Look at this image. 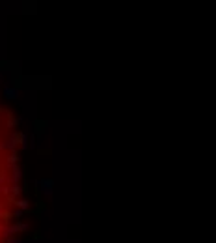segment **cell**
Returning a JSON list of instances; mask_svg holds the SVG:
<instances>
[{
  "instance_id": "cell-1",
  "label": "cell",
  "mask_w": 216,
  "mask_h": 243,
  "mask_svg": "<svg viewBox=\"0 0 216 243\" xmlns=\"http://www.w3.org/2000/svg\"><path fill=\"white\" fill-rule=\"evenodd\" d=\"M37 187H39V191H41V193H43L45 197H50V195H52V187H54V182H52L50 178H43V180H39Z\"/></svg>"
},
{
  "instance_id": "cell-2",
  "label": "cell",
  "mask_w": 216,
  "mask_h": 243,
  "mask_svg": "<svg viewBox=\"0 0 216 243\" xmlns=\"http://www.w3.org/2000/svg\"><path fill=\"white\" fill-rule=\"evenodd\" d=\"M28 228H30V225H26V223H17V225H11V226H2V230H4L6 236H13V234H17L21 230H28Z\"/></svg>"
},
{
  "instance_id": "cell-3",
  "label": "cell",
  "mask_w": 216,
  "mask_h": 243,
  "mask_svg": "<svg viewBox=\"0 0 216 243\" xmlns=\"http://www.w3.org/2000/svg\"><path fill=\"white\" fill-rule=\"evenodd\" d=\"M4 97L15 101V99H19V90H17L15 86H6V88H4Z\"/></svg>"
},
{
  "instance_id": "cell-4",
  "label": "cell",
  "mask_w": 216,
  "mask_h": 243,
  "mask_svg": "<svg viewBox=\"0 0 216 243\" xmlns=\"http://www.w3.org/2000/svg\"><path fill=\"white\" fill-rule=\"evenodd\" d=\"M21 178H22V168L15 165V167L11 168V182H13V183H17Z\"/></svg>"
},
{
  "instance_id": "cell-5",
  "label": "cell",
  "mask_w": 216,
  "mask_h": 243,
  "mask_svg": "<svg viewBox=\"0 0 216 243\" xmlns=\"http://www.w3.org/2000/svg\"><path fill=\"white\" fill-rule=\"evenodd\" d=\"M15 206H17L21 211H26V210H30V202H28V200H24V198H19V200H15Z\"/></svg>"
},
{
  "instance_id": "cell-6",
  "label": "cell",
  "mask_w": 216,
  "mask_h": 243,
  "mask_svg": "<svg viewBox=\"0 0 216 243\" xmlns=\"http://www.w3.org/2000/svg\"><path fill=\"white\" fill-rule=\"evenodd\" d=\"M17 161H19V155H17V153L13 152V153H11V155L7 157V165H11V167H15V165H17Z\"/></svg>"
},
{
  "instance_id": "cell-7",
  "label": "cell",
  "mask_w": 216,
  "mask_h": 243,
  "mask_svg": "<svg viewBox=\"0 0 216 243\" xmlns=\"http://www.w3.org/2000/svg\"><path fill=\"white\" fill-rule=\"evenodd\" d=\"M11 193H13L15 197H17V195H21V187H19L17 183H13V187H11Z\"/></svg>"
},
{
  "instance_id": "cell-8",
  "label": "cell",
  "mask_w": 216,
  "mask_h": 243,
  "mask_svg": "<svg viewBox=\"0 0 216 243\" xmlns=\"http://www.w3.org/2000/svg\"><path fill=\"white\" fill-rule=\"evenodd\" d=\"M22 213H24V211H21V210H15V213H13V217H17V219H19V217L22 215Z\"/></svg>"
},
{
  "instance_id": "cell-9",
  "label": "cell",
  "mask_w": 216,
  "mask_h": 243,
  "mask_svg": "<svg viewBox=\"0 0 216 243\" xmlns=\"http://www.w3.org/2000/svg\"><path fill=\"white\" fill-rule=\"evenodd\" d=\"M7 243H24V241H21V240H13V238H9V240H7Z\"/></svg>"
},
{
  "instance_id": "cell-10",
  "label": "cell",
  "mask_w": 216,
  "mask_h": 243,
  "mask_svg": "<svg viewBox=\"0 0 216 243\" xmlns=\"http://www.w3.org/2000/svg\"><path fill=\"white\" fill-rule=\"evenodd\" d=\"M2 79H4V77H2V73H0V82H2Z\"/></svg>"
}]
</instances>
